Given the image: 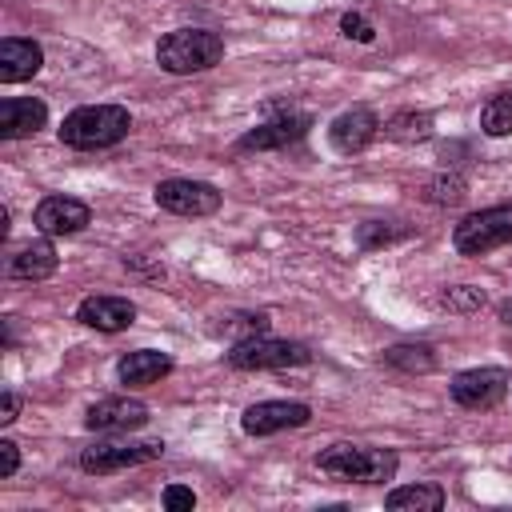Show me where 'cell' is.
Here are the masks:
<instances>
[{
	"label": "cell",
	"instance_id": "obj_1",
	"mask_svg": "<svg viewBox=\"0 0 512 512\" xmlns=\"http://www.w3.org/2000/svg\"><path fill=\"white\" fill-rule=\"evenodd\" d=\"M132 120H128V108L120 104H84L76 112L64 116L60 124V140L68 148H80V152H96V148H112L128 136Z\"/></svg>",
	"mask_w": 512,
	"mask_h": 512
},
{
	"label": "cell",
	"instance_id": "obj_2",
	"mask_svg": "<svg viewBox=\"0 0 512 512\" xmlns=\"http://www.w3.org/2000/svg\"><path fill=\"white\" fill-rule=\"evenodd\" d=\"M316 468L328 480H344V484H384L396 476V452L364 448V444H332L316 456Z\"/></svg>",
	"mask_w": 512,
	"mask_h": 512
},
{
	"label": "cell",
	"instance_id": "obj_3",
	"mask_svg": "<svg viewBox=\"0 0 512 512\" xmlns=\"http://www.w3.org/2000/svg\"><path fill=\"white\" fill-rule=\"evenodd\" d=\"M224 56V40L208 28H176L156 44V60L164 72L172 76H188V72H204Z\"/></svg>",
	"mask_w": 512,
	"mask_h": 512
},
{
	"label": "cell",
	"instance_id": "obj_4",
	"mask_svg": "<svg viewBox=\"0 0 512 512\" xmlns=\"http://www.w3.org/2000/svg\"><path fill=\"white\" fill-rule=\"evenodd\" d=\"M512 240V204H496V208H480L472 216H464L452 232V244L460 256H484L500 244Z\"/></svg>",
	"mask_w": 512,
	"mask_h": 512
},
{
	"label": "cell",
	"instance_id": "obj_5",
	"mask_svg": "<svg viewBox=\"0 0 512 512\" xmlns=\"http://www.w3.org/2000/svg\"><path fill=\"white\" fill-rule=\"evenodd\" d=\"M312 352L296 340H272V336H248V340H236L232 352H228V364L232 368H244V372H260V368H292V364H308Z\"/></svg>",
	"mask_w": 512,
	"mask_h": 512
},
{
	"label": "cell",
	"instance_id": "obj_6",
	"mask_svg": "<svg viewBox=\"0 0 512 512\" xmlns=\"http://www.w3.org/2000/svg\"><path fill=\"white\" fill-rule=\"evenodd\" d=\"M156 456H164L160 440H136V444L132 440H96L80 452V468L104 476V472H120V468H132V464H148Z\"/></svg>",
	"mask_w": 512,
	"mask_h": 512
},
{
	"label": "cell",
	"instance_id": "obj_7",
	"mask_svg": "<svg viewBox=\"0 0 512 512\" xmlns=\"http://www.w3.org/2000/svg\"><path fill=\"white\" fill-rule=\"evenodd\" d=\"M156 204L164 212L176 216H212L220 208V192L204 180H188V176H172L156 184Z\"/></svg>",
	"mask_w": 512,
	"mask_h": 512
},
{
	"label": "cell",
	"instance_id": "obj_8",
	"mask_svg": "<svg viewBox=\"0 0 512 512\" xmlns=\"http://www.w3.org/2000/svg\"><path fill=\"white\" fill-rule=\"evenodd\" d=\"M512 380L504 368H468L460 376H452V400L464 408H492L508 396Z\"/></svg>",
	"mask_w": 512,
	"mask_h": 512
},
{
	"label": "cell",
	"instance_id": "obj_9",
	"mask_svg": "<svg viewBox=\"0 0 512 512\" xmlns=\"http://www.w3.org/2000/svg\"><path fill=\"white\" fill-rule=\"evenodd\" d=\"M312 420V408L300 404V400H264V404H252L240 424L248 436H272V432H284V428H300Z\"/></svg>",
	"mask_w": 512,
	"mask_h": 512
},
{
	"label": "cell",
	"instance_id": "obj_10",
	"mask_svg": "<svg viewBox=\"0 0 512 512\" xmlns=\"http://www.w3.org/2000/svg\"><path fill=\"white\" fill-rule=\"evenodd\" d=\"M92 220L88 204L76 200V196H44L32 212V224L44 232V236H68V232H80L84 224Z\"/></svg>",
	"mask_w": 512,
	"mask_h": 512
},
{
	"label": "cell",
	"instance_id": "obj_11",
	"mask_svg": "<svg viewBox=\"0 0 512 512\" xmlns=\"http://www.w3.org/2000/svg\"><path fill=\"white\" fill-rule=\"evenodd\" d=\"M148 420V404L132 400V396H108V400H96L84 416V424L92 432H132Z\"/></svg>",
	"mask_w": 512,
	"mask_h": 512
},
{
	"label": "cell",
	"instance_id": "obj_12",
	"mask_svg": "<svg viewBox=\"0 0 512 512\" xmlns=\"http://www.w3.org/2000/svg\"><path fill=\"white\" fill-rule=\"evenodd\" d=\"M376 132H380V120H376L372 108H348V112H340V116L332 120L328 140H332L336 152L352 156V152H364V148L376 140Z\"/></svg>",
	"mask_w": 512,
	"mask_h": 512
},
{
	"label": "cell",
	"instance_id": "obj_13",
	"mask_svg": "<svg viewBox=\"0 0 512 512\" xmlns=\"http://www.w3.org/2000/svg\"><path fill=\"white\" fill-rule=\"evenodd\" d=\"M308 128H312V116L308 112H284V116H272L268 124L252 128L240 140V148H288V144L304 140Z\"/></svg>",
	"mask_w": 512,
	"mask_h": 512
},
{
	"label": "cell",
	"instance_id": "obj_14",
	"mask_svg": "<svg viewBox=\"0 0 512 512\" xmlns=\"http://www.w3.org/2000/svg\"><path fill=\"white\" fill-rule=\"evenodd\" d=\"M76 316H80V324H88L96 332H124L136 320V304L124 296H88V300H80Z\"/></svg>",
	"mask_w": 512,
	"mask_h": 512
},
{
	"label": "cell",
	"instance_id": "obj_15",
	"mask_svg": "<svg viewBox=\"0 0 512 512\" xmlns=\"http://www.w3.org/2000/svg\"><path fill=\"white\" fill-rule=\"evenodd\" d=\"M44 64V52L36 40H20V36H8L0 40V80L4 84H20V80H32Z\"/></svg>",
	"mask_w": 512,
	"mask_h": 512
},
{
	"label": "cell",
	"instance_id": "obj_16",
	"mask_svg": "<svg viewBox=\"0 0 512 512\" xmlns=\"http://www.w3.org/2000/svg\"><path fill=\"white\" fill-rule=\"evenodd\" d=\"M48 120V108L32 96H12L0 104V136L4 140H20V136H32L40 132Z\"/></svg>",
	"mask_w": 512,
	"mask_h": 512
},
{
	"label": "cell",
	"instance_id": "obj_17",
	"mask_svg": "<svg viewBox=\"0 0 512 512\" xmlns=\"http://www.w3.org/2000/svg\"><path fill=\"white\" fill-rule=\"evenodd\" d=\"M172 372V360L164 356V352H152V348H140V352H128L120 364H116V376L124 380V384H156L160 376H168Z\"/></svg>",
	"mask_w": 512,
	"mask_h": 512
},
{
	"label": "cell",
	"instance_id": "obj_18",
	"mask_svg": "<svg viewBox=\"0 0 512 512\" xmlns=\"http://www.w3.org/2000/svg\"><path fill=\"white\" fill-rule=\"evenodd\" d=\"M56 248L48 244V240H36V244H28V248H20L16 256H12V264H8V276L12 280H48L52 272H56Z\"/></svg>",
	"mask_w": 512,
	"mask_h": 512
},
{
	"label": "cell",
	"instance_id": "obj_19",
	"mask_svg": "<svg viewBox=\"0 0 512 512\" xmlns=\"http://www.w3.org/2000/svg\"><path fill=\"white\" fill-rule=\"evenodd\" d=\"M392 512H440L444 508V488L440 484H408L388 492L384 500Z\"/></svg>",
	"mask_w": 512,
	"mask_h": 512
},
{
	"label": "cell",
	"instance_id": "obj_20",
	"mask_svg": "<svg viewBox=\"0 0 512 512\" xmlns=\"http://www.w3.org/2000/svg\"><path fill=\"white\" fill-rule=\"evenodd\" d=\"M384 136L396 140V144H420V140L432 136V116H424V112H396L384 124Z\"/></svg>",
	"mask_w": 512,
	"mask_h": 512
},
{
	"label": "cell",
	"instance_id": "obj_21",
	"mask_svg": "<svg viewBox=\"0 0 512 512\" xmlns=\"http://www.w3.org/2000/svg\"><path fill=\"white\" fill-rule=\"evenodd\" d=\"M384 360L400 372H432V364H436L428 344H396V348L384 352Z\"/></svg>",
	"mask_w": 512,
	"mask_h": 512
},
{
	"label": "cell",
	"instance_id": "obj_22",
	"mask_svg": "<svg viewBox=\"0 0 512 512\" xmlns=\"http://www.w3.org/2000/svg\"><path fill=\"white\" fill-rule=\"evenodd\" d=\"M480 128L488 136H508L512 132V92H500L480 108Z\"/></svg>",
	"mask_w": 512,
	"mask_h": 512
},
{
	"label": "cell",
	"instance_id": "obj_23",
	"mask_svg": "<svg viewBox=\"0 0 512 512\" xmlns=\"http://www.w3.org/2000/svg\"><path fill=\"white\" fill-rule=\"evenodd\" d=\"M424 196H428L432 204H460V200L468 196V184H464L456 172H444V176H436V180L424 184Z\"/></svg>",
	"mask_w": 512,
	"mask_h": 512
},
{
	"label": "cell",
	"instance_id": "obj_24",
	"mask_svg": "<svg viewBox=\"0 0 512 512\" xmlns=\"http://www.w3.org/2000/svg\"><path fill=\"white\" fill-rule=\"evenodd\" d=\"M440 304H444L448 312H476V308L484 304V288H472V284H456V288H448V292L440 296Z\"/></svg>",
	"mask_w": 512,
	"mask_h": 512
},
{
	"label": "cell",
	"instance_id": "obj_25",
	"mask_svg": "<svg viewBox=\"0 0 512 512\" xmlns=\"http://www.w3.org/2000/svg\"><path fill=\"white\" fill-rule=\"evenodd\" d=\"M340 32H344L348 40H360V44H372V40H376L372 20L360 16V12H344V16H340Z\"/></svg>",
	"mask_w": 512,
	"mask_h": 512
},
{
	"label": "cell",
	"instance_id": "obj_26",
	"mask_svg": "<svg viewBox=\"0 0 512 512\" xmlns=\"http://www.w3.org/2000/svg\"><path fill=\"white\" fill-rule=\"evenodd\" d=\"M164 508L168 512H192L196 508V492L184 488V484H168L164 488Z\"/></svg>",
	"mask_w": 512,
	"mask_h": 512
},
{
	"label": "cell",
	"instance_id": "obj_27",
	"mask_svg": "<svg viewBox=\"0 0 512 512\" xmlns=\"http://www.w3.org/2000/svg\"><path fill=\"white\" fill-rule=\"evenodd\" d=\"M400 236H404L400 228H384V224H376V220H372V224H360V244H364V248H376V244H388V240H400Z\"/></svg>",
	"mask_w": 512,
	"mask_h": 512
},
{
	"label": "cell",
	"instance_id": "obj_28",
	"mask_svg": "<svg viewBox=\"0 0 512 512\" xmlns=\"http://www.w3.org/2000/svg\"><path fill=\"white\" fill-rule=\"evenodd\" d=\"M20 468V448L12 440H0V476H12Z\"/></svg>",
	"mask_w": 512,
	"mask_h": 512
},
{
	"label": "cell",
	"instance_id": "obj_29",
	"mask_svg": "<svg viewBox=\"0 0 512 512\" xmlns=\"http://www.w3.org/2000/svg\"><path fill=\"white\" fill-rule=\"evenodd\" d=\"M16 412H20V396H16L12 388H4V400H0V424H12Z\"/></svg>",
	"mask_w": 512,
	"mask_h": 512
},
{
	"label": "cell",
	"instance_id": "obj_30",
	"mask_svg": "<svg viewBox=\"0 0 512 512\" xmlns=\"http://www.w3.org/2000/svg\"><path fill=\"white\" fill-rule=\"evenodd\" d=\"M500 320H504V324H512V300H504V304H500Z\"/></svg>",
	"mask_w": 512,
	"mask_h": 512
}]
</instances>
